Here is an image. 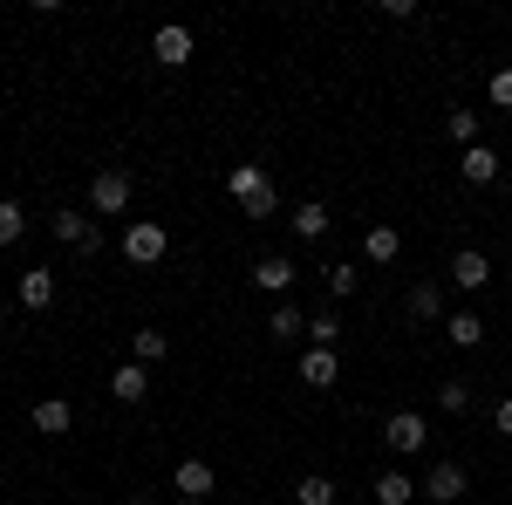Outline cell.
Returning <instances> with one entry per match:
<instances>
[{"label":"cell","instance_id":"obj_22","mask_svg":"<svg viewBox=\"0 0 512 505\" xmlns=\"http://www.w3.org/2000/svg\"><path fill=\"white\" fill-rule=\"evenodd\" d=\"M437 314H444V287L437 280H417L410 287V321H437Z\"/></svg>","mask_w":512,"mask_h":505},{"label":"cell","instance_id":"obj_31","mask_svg":"<svg viewBox=\"0 0 512 505\" xmlns=\"http://www.w3.org/2000/svg\"><path fill=\"white\" fill-rule=\"evenodd\" d=\"M130 505H158V499H144V492H130Z\"/></svg>","mask_w":512,"mask_h":505},{"label":"cell","instance_id":"obj_28","mask_svg":"<svg viewBox=\"0 0 512 505\" xmlns=\"http://www.w3.org/2000/svg\"><path fill=\"white\" fill-rule=\"evenodd\" d=\"M21 233H28V219H21V205H14V198H0V246H14Z\"/></svg>","mask_w":512,"mask_h":505},{"label":"cell","instance_id":"obj_4","mask_svg":"<svg viewBox=\"0 0 512 505\" xmlns=\"http://www.w3.org/2000/svg\"><path fill=\"white\" fill-rule=\"evenodd\" d=\"M465 485H472V478H465L458 458H437V465L424 471V485H417V492H424L431 505H458V499H465Z\"/></svg>","mask_w":512,"mask_h":505},{"label":"cell","instance_id":"obj_16","mask_svg":"<svg viewBox=\"0 0 512 505\" xmlns=\"http://www.w3.org/2000/svg\"><path fill=\"white\" fill-rule=\"evenodd\" d=\"M369 499L376 505H410L417 499V478H410V471H383V478L369 485Z\"/></svg>","mask_w":512,"mask_h":505},{"label":"cell","instance_id":"obj_3","mask_svg":"<svg viewBox=\"0 0 512 505\" xmlns=\"http://www.w3.org/2000/svg\"><path fill=\"white\" fill-rule=\"evenodd\" d=\"M164 253H171V233H164L158 219H130L123 226V260L130 267H158Z\"/></svg>","mask_w":512,"mask_h":505},{"label":"cell","instance_id":"obj_32","mask_svg":"<svg viewBox=\"0 0 512 505\" xmlns=\"http://www.w3.org/2000/svg\"><path fill=\"white\" fill-rule=\"evenodd\" d=\"M178 505H205V499H178Z\"/></svg>","mask_w":512,"mask_h":505},{"label":"cell","instance_id":"obj_20","mask_svg":"<svg viewBox=\"0 0 512 505\" xmlns=\"http://www.w3.org/2000/svg\"><path fill=\"white\" fill-rule=\"evenodd\" d=\"M362 253H369L376 267H390L396 253H403V233H396V226H369V239H362Z\"/></svg>","mask_w":512,"mask_h":505},{"label":"cell","instance_id":"obj_23","mask_svg":"<svg viewBox=\"0 0 512 505\" xmlns=\"http://www.w3.org/2000/svg\"><path fill=\"white\" fill-rule=\"evenodd\" d=\"M294 505H335V478H328V471L294 478Z\"/></svg>","mask_w":512,"mask_h":505},{"label":"cell","instance_id":"obj_19","mask_svg":"<svg viewBox=\"0 0 512 505\" xmlns=\"http://www.w3.org/2000/svg\"><path fill=\"white\" fill-rule=\"evenodd\" d=\"M342 335H349V328H342V314H335V308L308 314V342H315V349H342Z\"/></svg>","mask_w":512,"mask_h":505},{"label":"cell","instance_id":"obj_30","mask_svg":"<svg viewBox=\"0 0 512 505\" xmlns=\"http://www.w3.org/2000/svg\"><path fill=\"white\" fill-rule=\"evenodd\" d=\"M492 430H499V437H512V396L499 403V410H492Z\"/></svg>","mask_w":512,"mask_h":505},{"label":"cell","instance_id":"obj_24","mask_svg":"<svg viewBox=\"0 0 512 505\" xmlns=\"http://www.w3.org/2000/svg\"><path fill=\"white\" fill-rule=\"evenodd\" d=\"M294 233H301V239L328 233V205H321V198H301V205H294Z\"/></svg>","mask_w":512,"mask_h":505},{"label":"cell","instance_id":"obj_12","mask_svg":"<svg viewBox=\"0 0 512 505\" xmlns=\"http://www.w3.org/2000/svg\"><path fill=\"white\" fill-rule=\"evenodd\" d=\"M458 178H465V185H492V178H499V151H492V144L458 151Z\"/></svg>","mask_w":512,"mask_h":505},{"label":"cell","instance_id":"obj_18","mask_svg":"<svg viewBox=\"0 0 512 505\" xmlns=\"http://www.w3.org/2000/svg\"><path fill=\"white\" fill-rule=\"evenodd\" d=\"M267 335H274V342H301V335H308V314L294 308V301H280V308L267 314Z\"/></svg>","mask_w":512,"mask_h":505},{"label":"cell","instance_id":"obj_5","mask_svg":"<svg viewBox=\"0 0 512 505\" xmlns=\"http://www.w3.org/2000/svg\"><path fill=\"white\" fill-rule=\"evenodd\" d=\"M383 444H390L396 458H417V451H424V444H431V424H424V417H417V410H396L390 424H383Z\"/></svg>","mask_w":512,"mask_h":505},{"label":"cell","instance_id":"obj_13","mask_svg":"<svg viewBox=\"0 0 512 505\" xmlns=\"http://www.w3.org/2000/svg\"><path fill=\"white\" fill-rule=\"evenodd\" d=\"M253 287H260V294H294V260H287V253H267V260L253 267Z\"/></svg>","mask_w":512,"mask_h":505},{"label":"cell","instance_id":"obj_27","mask_svg":"<svg viewBox=\"0 0 512 505\" xmlns=\"http://www.w3.org/2000/svg\"><path fill=\"white\" fill-rule=\"evenodd\" d=\"M437 410H444V417H465V410H472V389L465 383H437Z\"/></svg>","mask_w":512,"mask_h":505},{"label":"cell","instance_id":"obj_6","mask_svg":"<svg viewBox=\"0 0 512 505\" xmlns=\"http://www.w3.org/2000/svg\"><path fill=\"white\" fill-rule=\"evenodd\" d=\"M151 55H158L164 69H185L198 55V41H192V28H178V21H164L158 35H151Z\"/></svg>","mask_w":512,"mask_h":505},{"label":"cell","instance_id":"obj_10","mask_svg":"<svg viewBox=\"0 0 512 505\" xmlns=\"http://www.w3.org/2000/svg\"><path fill=\"white\" fill-rule=\"evenodd\" d=\"M212 485H219V478H212L205 458H178V471H171V492H178V499H205Z\"/></svg>","mask_w":512,"mask_h":505},{"label":"cell","instance_id":"obj_26","mask_svg":"<svg viewBox=\"0 0 512 505\" xmlns=\"http://www.w3.org/2000/svg\"><path fill=\"white\" fill-rule=\"evenodd\" d=\"M321 273H328V301H349L355 287H362V273H355L349 260H335V267H321Z\"/></svg>","mask_w":512,"mask_h":505},{"label":"cell","instance_id":"obj_11","mask_svg":"<svg viewBox=\"0 0 512 505\" xmlns=\"http://www.w3.org/2000/svg\"><path fill=\"white\" fill-rule=\"evenodd\" d=\"M35 430H41V437H69V430H76V403L41 396V403H35Z\"/></svg>","mask_w":512,"mask_h":505},{"label":"cell","instance_id":"obj_29","mask_svg":"<svg viewBox=\"0 0 512 505\" xmlns=\"http://www.w3.org/2000/svg\"><path fill=\"white\" fill-rule=\"evenodd\" d=\"M485 96H492V110H512V69H499V76L485 82Z\"/></svg>","mask_w":512,"mask_h":505},{"label":"cell","instance_id":"obj_21","mask_svg":"<svg viewBox=\"0 0 512 505\" xmlns=\"http://www.w3.org/2000/svg\"><path fill=\"white\" fill-rule=\"evenodd\" d=\"M164 349H171V342H164V328H130V362H144V369H151V362H164Z\"/></svg>","mask_w":512,"mask_h":505},{"label":"cell","instance_id":"obj_15","mask_svg":"<svg viewBox=\"0 0 512 505\" xmlns=\"http://www.w3.org/2000/svg\"><path fill=\"white\" fill-rule=\"evenodd\" d=\"M21 308H28V314H48V308H55V273H48V267H28V273H21Z\"/></svg>","mask_w":512,"mask_h":505},{"label":"cell","instance_id":"obj_25","mask_svg":"<svg viewBox=\"0 0 512 505\" xmlns=\"http://www.w3.org/2000/svg\"><path fill=\"white\" fill-rule=\"evenodd\" d=\"M444 130H451V144H458V151H472V144H478V110H465V103H458V110L444 117Z\"/></svg>","mask_w":512,"mask_h":505},{"label":"cell","instance_id":"obj_1","mask_svg":"<svg viewBox=\"0 0 512 505\" xmlns=\"http://www.w3.org/2000/svg\"><path fill=\"white\" fill-rule=\"evenodd\" d=\"M226 192H233V205L246 219H274L280 212V185H274L267 164H233V171H226Z\"/></svg>","mask_w":512,"mask_h":505},{"label":"cell","instance_id":"obj_9","mask_svg":"<svg viewBox=\"0 0 512 505\" xmlns=\"http://www.w3.org/2000/svg\"><path fill=\"white\" fill-rule=\"evenodd\" d=\"M301 383L308 389H335L342 383V349H308L301 355Z\"/></svg>","mask_w":512,"mask_h":505},{"label":"cell","instance_id":"obj_14","mask_svg":"<svg viewBox=\"0 0 512 505\" xmlns=\"http://www.w3.org/2000/svg\"><path fill=\"white\" fill-rule=\"evenodd\" d=\"M110 396H117V403H144V396H151V369H144V362H117Z\"/></svg>","mask_w":512,"mask_h":505},{"label":"cell","instance_id":"obj_7","mask_svg":"<svg viewBox=\"0 0 512 505\" xmlns=\"http://www.w3.org/2000/svg\"><path fill=\"white\" fill-rule=\"evenodd\" d=\"M48 233L62 239V246H76V253H96V246H103V226H96V219H82V212H55V226H48Z\"/></svg>","mask_w":512,"mask_h":505},{"label":"cell","instance_id":"obj_2","mask_svg":"<svg viewBox=\"0 0 512 505\" xmlns=\"http://www.w3.org/2000/svg\"><path fill=\"white\" fill-rule=\"evenodd\" d=\"M130 192H137V185H130V171L110 164V171H96V178H89V212H96V219H123V212H130Z\"/></svg>","mask_w":512,"mask_h":505},{"label":"cell","instance_id":"obj_8","mask_svg":"<svg viewBox=\"0 0 512 505\" xmlns=\"http://www.w3.org/2000/svg\"><path fill=\"white\" fill-rule=\"evenodd\" d=\"M451 280H458V294H478V287L492 280V260H485L478 246H458V253H451Z\"/></svg>","mask_w":512,"mask_h":505},{"label":"cell","instance_id":"obj_17","mask_svg":"<svg viewBox=\"0 0 512 505\" xmlns=\"http://www.w3.org/2000/svg\"><path fill=\"white\" fill-rule=\"evenodd\" d=\"M444 335H451L458 349H478V342H485V314H472V308L444 314Z\"/></svg>","mask_w":512,"mask_h":505}]
</instances>
